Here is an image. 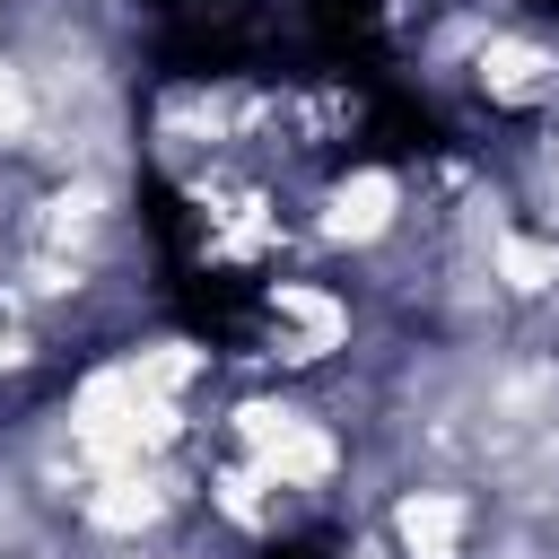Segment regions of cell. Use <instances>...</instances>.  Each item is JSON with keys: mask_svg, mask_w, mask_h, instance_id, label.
<instances>
[]
</instances>
